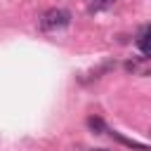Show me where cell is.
<instances>
[{"label":"cell","mask_w":151,"mask_h":151,"mask_svg":"<svg viewBox=\"0 0 151 151\" xmlns=\"http://www.w3.org/2000/svg\"><path fill=\"white\" fill-rule=\"evenodd\" d=\"M71 24V12L68 9H47L42 17H40V28L42 31H57V28H64Z\"/></svg>","instance_id":"6da1fadb"},{"label":"cell","mask_w":151,"mask_h":151,"mask_svg":"<svg viewBox=\"0 0 151 151\" xmlns=\"http://www.w3.org/2000/svg\"><path fill=\"white\" fill-rule=\"evenodd\" d=\"M111 137H113V139H118L120 144H125V146H130V149H139V151H149V146H146V144H139V142H134V139H127V137H123V134H118L116 130L111 132Z\"/></svg>","instance_id":"7a4b0ae2"},{"label":"cell","mask_w":151,"mask_h":151,"mask_svg":"<svg viewBox=\"0 0 151 151\" xmlns=\"http://www.w3.org/2000/svg\"><path fill=\"white\" fill-rule=\"evenodd\" d=\"M87 127H90L94 134H104V132H106L104 120H101V118H97V116H90V118H87Z\"/></svg>","instance_id":"3957f363"},{"label":"cell","mask_w":151,"mask_h":151,"mask_svg":"<svg viewBox=\"0 0 151 151\" xmlns=\"http://www.w3.org/2000/svg\"><path fill=\"white\" fill-rule=\"evenodd\" d=\"M137 47H139L144 54H149V57H151V38H149V40H144V42H137Z\"/></svg>","instance_id":"277c9868"},{"label":"cell","mask_w":151,"mask_h":151,"mask_svg":"<svg viewBox=\"0 0 151 151\" xmlns=\"http://www.w3.org/2000/svg\"><path fill=\"white\" fill-rule=\"evenodd\" d=\"M94 2H97V5H111L113 0H94Z\"/></svg>","instance_id":"5b68a950"},{"label":"cell","mask_w":151,"mask_h":151,"mask_svg":"<svg viewBox=\"0 0 151 151\" xmlns=\"http://www.w3.org/2000/svg\"><path fill=\"white\" fill-rule=\"evenodd\" d=\"M94 151H106V149H94Z\"/></svg>","instance_id":"8992f818"}]
</instances>
